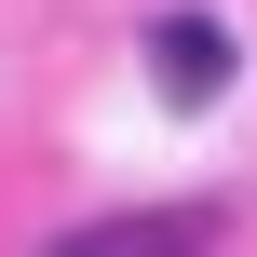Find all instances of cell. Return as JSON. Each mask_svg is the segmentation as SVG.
Here are the masks:
<instances>
[{
    "instance_id": "cell-1",
    "label": "cell",
    "mask_w": 257,
    "mask_h": 257,
    "mask_svg": "<svg viewBox=\"0 0 257 257\" xmlns=\"http://www.w3.org/2000/svg\"><path fill=\"white\" fill-rule=\"evenodd\" d=\"M217 203H122V217H81L54 230V257H217Z\"/></svg>"
},
{
    "instance_id": "cell-2",
    "label": "cell",
    "mask_w": 257,
    "mask_h": 257,
    "mask_svg": "<svg viewBox=\"0 0 257 257\" xmlns=\"http://www.w3.org/2000/svg\"><path fill=\"white\" fill-rule=\"evenodd\" d=\"M230 68H244V41H230L217 14H163V27H149V81H163L176 108H217Z\"/></svg>"
}]
</instances>
